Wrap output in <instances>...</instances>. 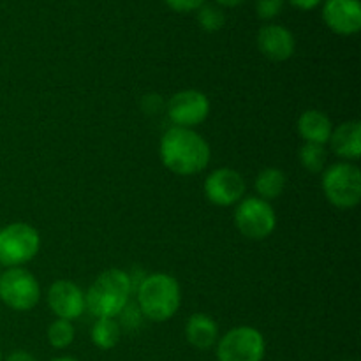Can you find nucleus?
Returning <instances> with one entry per match:
<instances>
[{
  "instance_id": "obj_1",
  "label": "nucleus",
  "mask_w": 361,
  "mask_h": 361,
  "mask_svg": "<svg viewBox=\"0 0 361 361\" xmlns=\"http://www.w3.org/2000/svg\"><path fill=\"white\" fill-rule=\"evenodd\" d=\"M159 155L168 171L178 176H192L208 168L212 150L200 133L173 126L162 134Z\"/></svg>"
},
{
  "instance_id": "obj_2",
  "label": "nucleus",
  "mask_w": 361,
  "mask_h": 361,
  "mask_svg": "<svg viewBox=\"0 0 361 361\" xmlns=\"http://www.w3.org/2000/svg\"><path fill=\"white\" fill-rule=\"evenodd\" d=\"M130 293H133L130 275L118 268H109L102 271L85 293V305L88 312L95 316V319L99 317L116 319L129 303Z\"/></svg>"
},
{
  "instance_id": "obj_3",
  "label": "nucleus",
  "mask_w": 361,
  "mask_h": 361,
  "mask_svg": "<svg viewBox=\"0 0 361 361\" xmlns=\"http://www.w3.org/2000/svg\"><path fill=\"white\" fill-rule=\"evenodd\" d=\"M182 305V289L169 274H152L137 286V307L154 323L169 321Z\"/></svg>"
},
{
  "instance_id": "obj_4",
  "label": "nucleus",
  "mask_w": 361,
  "mask_h": 361,
  "mask_svg": "<svg viewBox=\"0 0 361 361\" xmlns=\"http://www.w3.org/2000/svg\"><path fill=\"white\" fill-rule=\"evenodd\" d=\"M324 197L338 210H353L361 201V171L353 162L328 166L321 180Z\"/></svg>"
},
{
  "instance_id": "obj_5",
  "label": "nucleus",
  "mask_w": 361,
  "mask_h": 361,
  "mask_svg": "<svg viewBox=\"0 0 361 361\" xmlns=\"http://www.w3.org/2000/svg\"><path fill=\"white\" fill-rule=\"evenodd\" d=\"M41 249V235L27 222H13L0 229V264L18 268L30 263Z\"/></svg>"
},
{
  "instance_id": "obj_6",
  "label": "nucleus",
  "mask_w": 361,
  "mask_h": 361,
  "mask_svg": "<svg viewBox=\"0 0 361 361\" xmlns=\"http://www.w3.org/2000/svg\"><path fill=\"white\" fill-rule=\"evenodd\" d=\"M41 300V286L32 271L25 268H7L0 274V302L14 312H28Z\"/></svg>"
},
{
  "instance_id": "obj_7",
  "label": "nucleus",
  "mask_w": 361,
  "mask_h": 361,
  "mask_svg": "<svg viewBox=\"0 0 361 361\" xmlns=\"http://www.w3.org/2000/svg\"><path fill=\"white\" fill-rule=\"evenodd\" d=\"M235 226L245 238L267 240L277 228V215L268 201L257 196L243 197L235 210Z\"/></svg>"
},
{
  "instance_id": "obj_8",
  "label": "nucleus",
  "mask_w": 361,
  "mask_h": 361,
  "mask_svg": "<svg viewBox=\"0 0 361 361\" xmlns=\"http://www.w3.org/2000/svg\"><path fill=\"white\" fill-rule=\"evenodd\" d=\"M267 342L252 326H236L217 341L219 361H263Z\"/></svg>"
},
{
  "instance_id": "obj_9",
  "label": "nucleus",
  "mask_w": 361,
  "mask_h": 361,
  "mask_svg": "<svg viewBox=\"0 0 361 361\" xmlns=\"http://www.w3.org/2000/svg\"><path fill=\"white\" fill-rule=\"evenodd\" d=\"M210 99L207 97V94L194 88L176 92L166 104V111L173 126L185 127V129L201 126L210 115Z\"/></svg>"
},
{
  "instance_id": "obj_10",
  "label": "nucleus",
  "mask_w": 361,
  "mask_h": 361,
  "mask_svg": "<svg viewBox=\"0 0 361 361\" xmlns=\"http://www.w3.org/2000/svg\"><path fill=\"white\" fill-rule=\"evenodd\" d=\"M204 197L215 207H233L245 196L247 183L242 173L233 168H219L204 180Z\"/></svg>"
},
{
  "instance_id": "obj_11",
  "label": "nucleus",
  "mask_w": 361,
  "mask_h": 361,
  "mask_svg": "<svg viewBox=\"0 0 361 361\" xmlns=\"http://www.w3.org/2000/svg\"><path fill=\"white\" fill-rule=\"evenodd\" d=\"M48 307L56 319L74 321L87 310L85 305V293L78 284L73 281H56L49 286L48 295Z\"/></svg>"
},
{
  "instance_id": "obj_12",
  "label": "nucleus",
  "mask_w": 361,
  "mask_h": 361,
  "mask_svg": "<svg viewBox=\"0 0 361 361\" xmlns=\"http://www.w3.org/2000/svg\"><path fill=\"white\" fill-rule=\"evenodd\" d=\"M323 20L338 35H355L361 30L360 0H324Z\"/></svg>"
},
{
  "instance_id": "obj_13",
  "label": "nucleus",
  "mask_w": 361,
  "mask_h": 361,
  "mask_svg": "<svg viewBox=\"0 0 361 361\" xmlns=\"http://www.w3.org/2000/svg\"><path fill=\"white\" fill-rule=\"evenodd\" d=\"M256 41L259 51L271 62H286L295 55V35L282 25L268 23L261 27Z\"/></svg>"
},
{
  "instance_id": "obj_14",
  "label": "nucleus",
  "mask_w": 361,
  "mask_h": 361,
  "mask_svg": "<svg viewBox=\"0 0 361 361\" xmlns=\"http://www.w3.org/2000/svg\"><path fill=\"white\" fill-rule=\"evenodd\" d=\"M328 143L334 154L345 159V162L358 161L361 157V123L358 120L341 123L334 129Z\"/></svg>"
},
{
  "instance_id": "obj_15",
  "label": "nucleus",
  "mask_w": 361,
  "mask_h": 361,
  "mask_svg": "<svg viewBox=\"0 0 361 361\" xmlns=\"http://www.w3.org/2000/svg\"><path fill=\"white\" fill-rule=\"evenodd\" d=\"M296 129H298L303 143H316L326 147L331 133H334V123L326 113L319 111V109H307L300 115Z\"/></svg>"
},
{
  "instance_id": "obj_16",
  "label": "nucleus",
  "mask_w": 361,
  "mask_h": 361,
  "mask_svg": "<svg viewBox=\"0 0 361 361\" xmlns=\"http://www.w3.org/2000/svg\"><path fill=\"white\" fill-rule=\"evenodd\" d=\"M185 338L192 348L207 351V349L214 348L219 341L217 323L208 314H192L185 323Z\"/></svg>"
},
{
  "instance_id": "obj_17",
  "label": "nucleus",
  "mask_w": 361,
  "mask_h": 361,
  "mask_svg": "<svg viewBox=\"0 0 361 361\" xmlns=\"http://www.w3.org/2000/svg\"><path fill=\"white\" fill-rule=\"evenodd\" d=\"M286 185H288V176L279 168H264L254 182L257 197L268 201V203L281 197L284 194Z\"/></svg>"
},
{
  "instance_id": "obj_18",
  "label": "nucleus",
  "mask_w": 361,
  "mask_h": 361,
  "mask_svg": "<svg viewBox=\"0 0 361 361\" xmlns=\"http://www.w3.org/2000/svg\"><path fill=\"white\" fill-rule=\"evenodd\" d=\"M120 337H122V328H120L118 321L111 319V317H99L90 330L92 342L95 348L102 349V351L116 348Z\"/></svg>"
},
{
  "instance_id": "obj_19",
  "label": "nucleus",
  "mask_w": 361,
  "mask_h": 361,
  "mask_svg": "<svg viewBox=\"0 0 361 361\" xmlns=\"http://www.w3.org/2000/svg\"><path fill=\"white\" fill-rule=\"evenodd\" d=\"M300 164L303 169L310 173H323L326 169L328 152L324 145L316 143H303L298 150Z\"/></svg>"
},
{
  "instance_id": "obj_20",
  "label": "nucleus",
  "mask_w": 361,
  "mask_h": 361,
  "mask_svg": "<svg viewBox=\"0 0 361 361\" xmlns=\"http://www.w3.org/2000/svg\"><path fill=\"white\" fill-rule=\"evenodd\" d=\"M48 342L51 348L55 349H66L73 344L74 335H76V330H74L73 321L66 319H55L48 326Z\"/></svg>"
},
{
  "instance_id": "obj_21",
  "label": "nucleus",
  "mask_w": 361,
  "mask_h": 361,
  "mask_svg": "<svg viewBox=\"0 0 361 361\" xmlns=\"http://www.w3.org/2000/svg\"><path fill=\"white\" fill-rule=\"evenodd\" d=\"M197 23L204 32H217L224 27L226 16L219 6L204 4L197 9Z\"/></svg>"
},
{
  "instance_id": "obj_22",
  "label": "nucleus",
  "mask_w": 361,
  "mask_h": 361,
  "mask_svg": "<svg viewBox=\"0 0 361 361\" xmlns=\"http://www.w3.org/2000/svg\"><path fill=\"white\" fill-rule=\"evenodd\" d=\"M286 0H256V13L259 20H274L282 13Z\"/></svg>"
},
{
  "instance_id": "obj_23",
  "label": "nucleus",
  "mask_w": 361,
  "mask_h": 361,
  "mask_svg": "<svg viewBox=\"0 0 361 361\" xmlns=\"http://www.w3.org/2000/svg\"><path fill=\"white\" fill-rule=\"evenodd\" d=\"M120 328H127V330H136V328L141 326L143 323V314H141L140 307L130 305L127 303L126 309L120 312Z\"/></svg>"
},
{
  "instance_id": "obj_24",
  "label": "nucleus",
  "mask_w": 361,
  "mask_h": 361,
  "mask_svg": "<svg viewBox=\"0 0 361 361\" xmlns=\"http://www.w3.org/2000/svg\"><path fill=\"white\" fill-rule=\"evenodd\" d=\"M166 4L176 13H192V11H197L201 6H204L207 0H166Z\"/></svg>"
},
{
  "instance_id": "obj_25",
  "label": "nucleus",
  "mask_w": 361,
  "mask_h": 361,
  "mask_svg": "<svg viewBox=\"0 0 361 361\" xmlns=\"http://www.w3.org/2000/svg\"><path fill=\"white\" fill-rule=\"evenodd\" d=\"M286 2H289L298 11H314L316 7H319L324 0H286Z\"/></svg>"
},
{
  "instance_id": "obj_26",
  "label": "nucleus",
  "mask_w": 361,
  "mask_h": 361,
  "mask_svg": "<svg viewBox=\"0 0 361 361\" xmlns=\"http://www.w3.org/2000/svg\"><path fill=\"white\" fill-rule=\"evenodd\" d=\"M6 361H37V358H35L34 355H30V353L18 349V351L11 353V355L6 358Z\"/></svg>"
},
{
  "instance_id": "obj_27",
  "label": "nucleus",
  "mask_w": 361,
  "mask_h": 361,
  "mask_svg": "<svg viewBox=\"0 0 361 361\" xmlns=\"http://www.w3.org/2000/svg\"><path fill=\"white\" fill-rule=\"evenodd\" d=\"M215 2H217V6L221 7H238L242 6L245 0H215Z\"/></svg>"
},
{
  "instance_id": "obj_28",
  "label": "nucleus",
  "mask_w": 361,
  "mask_h": 361,
  "mask_svg": "<svg viewBox=\"0 0 361 361\" xmlns=\"http://www.w3.org/2000/svg\"><path fill=\"white\" fill-rule=\"evenodd\" d=\"M53 361H78L76 358H71V356H62V358H55Z\"/></svg>"
},
{
  "instance_id": "obj_29",
  "label": "nucleus",
  "mask_w": 361,
  "mask_h": 361,
  "mask_svg": "<svg viewBox=\"0 0 361 361\" xmlns=\"http://www.w3.org/2000/svg\"><path fill=\"white\" fill-rule=\"evenodd\" d=\"M0 361H2V351H0Z\"/></svg>"
}]
</instances>
